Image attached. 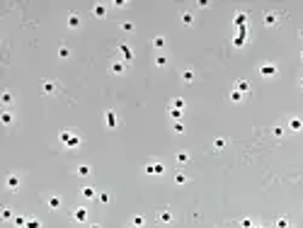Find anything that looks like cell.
Wrapping results in <instances>:
<instances>
[{"label":"cell","instance_id":"obj_1","mask_svg":"<svg viewBox=\"0 0 303 228\" xmlns=\"http://www.w3.org/2000/svg\"><path fill=\"white\" fill-rule=\"evenodd\" d=\"M274 73H277V68H274V66H269V63H267V66H262V75H264V78L274 75Z\"/></svg>","mask_w":303,"mask_h":228},{"label":"cell","instance_id":"obj_2","mask_svg":"<svg viewBox=\"0 0 303 228\" xmlns=\"http://www.w3.org/2000/svg\"><path fill=\"white\" fill-rule=\"evenodd\" d=\"M148 172H150V175H153V172L160 175V172H163V165H148Z\"/></svg>","mask_w":303,"mask_h":228},{"label":"cell","instance_id":"obj_3","mask_svg":"<svg viewBox=\"0 0 303 228\" xmlns=\"http://www.w3.org/2000/svg\"><path fill=\"white\" fill-rule=\"evenodd\" d=\"M49 206H51V209H58V206H61V199H58V197H51V199H49Z\"/></svg>","mask_w":303,"mask_h":228},{"label":"cell","instance_id":"obj_4","mask_svg":"<svg viewBox=\"0 0 303 228\" xmlns=\"http://www.w3.org/2000/svg\"><path fill=\"white\" fill-rule=\"evenodd\" d=\"M17 184H19V180H17V177H10V180H7V187H10V189H15Z\"/></svg>","mask_w":303,"mask_h":228},{"label":"cell","instance_id":"obj_5","mask_svg":"<svg viewBox=\"0 0 303 228\" xmlns=\"http://www.w3.org/2000/svg\"><path fill=\"white\" fill-rule=\"evenodd\" d=\"M291 129L298 131V129H301V119H291Z\"/></svg>","mask_w":303,"mask_h":228},{"label":"cell","instance_id":"obj_6","mask_svg":"<svg viewBox=\"0 0 303 228\" xmlns=\"http://www.w3.org/2000/svg\"><path fill=\"white\" fill-rule=\"evenodd\" d=\"M78 172H80V175H87V172H90V167H87V165H80V167H78Z\"/></svg>","mask_w":303,"mask_h":228},{"label":"cell","instance_id":"obj_7","mask_svg":"<svg viewBox=\"0 0 303 228\" xmlns=\"http://www.w3.org/2000/svg\"><path fill=\"white\" fill-rule=\"evenodd\" d=\"M75 219H78V221H83V219H85V209H80V211H75Z\"/></svg>","mask_w":303,"mask_h":228},{"label":"cell","instance_id":"obj_8","mask_svg":"<svg viewBox=\"0 0 303 228\" xmlns=\"http://www.w3.org/2000/svg\"><path fill=\"white\" fill-rule=\"evenodd\" d=\"M112 71H114V73H121V71H124V66H121V63H114Z\"/></svg>","mask_w":303,"mask_h":228}]
</instances>
